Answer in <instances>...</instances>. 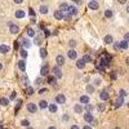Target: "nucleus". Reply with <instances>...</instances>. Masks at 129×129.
Listing matches in <instances>:
<instances>
[{
    "instance_id": "obj_1",
    "label": "nucleus",
    "mask_w": 129,
    "mask_h": 129,
    "mask_svg": "<svg viewBox=\"0 0 129 129\" xmlns=\"http://www.w3.org/2000/svg\"><path fill=\"white\" fill-rule=\"evenodd\" d=\"M53 74H54V78L56 79H61V78H62V71H61V69H59L58 66L53 67Z\"/></svg>"
},
{
    "instance_id": "obj_2",
    "label": "nucleus",
    "mask_w": 129,
    "mask_h": 129,
    "mask_svg": "<svg viewBox=\"0 0 129 129\" xmlns=\"http://www.w3.org/2000/svg\"><path fill=\"white\" fill-rule=\"evenodd\" d=\"M56 103H59V105L66 103V97H64L63 94H58V96L56 97Z\"/></svg>"
},
{
    "instance_id": "obj_3",
    "label": "nucleus",
    "mask_w": 129,
    "mask_h": 129,
    "mask_svg": "<svg viewBox=\"0 0 129 129\" xmlns=\"http://www.w3.org/2000/svg\"><path fill=\"white\" fill-rule=\"evenodd\" d=\"M40 74H41V76H48V74H49V66H48V63H45L44 66L41 67Z\"/></svg>"
},
{
    "instance_id": "obj_4",
    "label": "nucleus",
    "mask_w": 129,
    "mask_h": 129,
    "mask_svg": "<svg viewBox=\"0 0 129 129\" xmlns=\"http://www.w3.org/2000/svg\"><path fill=\"white\" fill-rule=\"evenodd\" d=\"M56 62H57V66H63V63H64V57L62 54H59V56H57L56 57Z\"/></svg>"
},
{
    "instance_id": "obj_5",
    "label": "nucleus",
    "mask_w": 129,
    "mask_h": 129,
    "mask_svg": "<svg viewBox=\"0 0 129 129\" xmlns=\"http://www.w3.org/2000/svg\"><path fill=\"white\" fill-rule=\"evenodd\" d=\"M27 111L31 112V114H35L37 111V106L35 103H29L27 105Z\"/></svg>"
},
{
    "instance_id": "obj_6",
    "label": "nucleus",
    "mask_w": 129,
    "mask_h": 129,
    "mask_svg": "<svg viewBox=\"0 0 129 129\" xmlns=\"http://www.w3.org/2000/svg\"><path fill=\"white\" fill-rule=\"evenodd\" d=\"M100 98H101L102 101H107L108 98H110V94H108L107 90H102L101 94H100Z\"/></svg>"
},
{
    "instance_id": "obj_7",
    "label": "nucleus",
    "mask_w": 129,
    "mask_h": 129,
    "mask_svg": "<svg viewBox=\"0 0 129 129\" xmlns=\"http://www.w3.org/2000/svg\"><path fill=\"white\" fill-rule=\"evenodd\" d=\"M9 30L12 34H18V31H20V27H18L17 25H13V23H9Z\"/></svg>"
},
{
    "instance_id": "obj_8",
    "label": "nucleus",
    "mask_w": 129,
    "mask_h": 129,
    "mask_svg": "<svg viewBox=\"0 0 129 129\" xmlns=\"http://www.w3.org/2000/svg\"><path fill=\"white\" fill-rule=\"evenodd\" d=\"M69 14H70V16H76V14H78V8H76V7L70 5L69 7Z\"/></svg>"
},
{
    "instance_id": "obj_9",
    "label": "nucleus",
    "mask_w": 129,
    "mask_h": 129,
    "mask_svg": "<svg viewBox=\"0 0 129 129\" xmlns=\"http://www.w3.org/2000/svg\"><path fill=\"white\" fill-rule=\"evenodd\" d=\"M84 120L86 121V123H92V121L94 120V117H93V115L90 112H86V114H84Z\"/></svg>"
},
{
    "instance_id": "obj_10",
    "label": "nucleus",
    "mask_w": 129,
    "mask_h": 129,
    "mask_svg": "<svg viewBox=\"0 0 129 129\" xmlns=\"http://www.w3.org/2000/svg\"><path fill=\"white\" fill-rule=\"evenodd\" d=\"M18 69H20L22 72H25V70H26V62H25V59H21L20 62H18Z\"/></svg>"
},
{
    "instance_id": "obj_11",
    "label": "nucleus",
    "mask_w": 129,
    "mask_h": 129,
    "mask_svg": "<svg viewBox=\"0 0 129 129\" xmlns=\"http://www.w3.org/2000/svg\"><path fill=\"white\" fill-rule=\"evenodd\" d=\"M88 7H89L90 9H93V10H97V9H98V7H100V5H98V3H97V1H89Z\"/></svg>"
},
{
    "instance_id": "obj_12",
    "label": "nucleus",
    "mask_w": 129,
    "mask_h": 129,
    "mask_svg": "<svg viewBox=\"0 0 129 129\" xmlns=\"http://www.w3.org/2000/svg\"><path fill=\"white\" fill-rule=\"evenodd\" d=\"M67 54H69V57L71 59H76V57H78V53L74 50V49H70L69 50V53H67Z\"/></svg>"
},
{
    "instance_id": "obj_13",
    "label": "nucleus",
    "mask_w": 129,
    "mask_h": 129,
    "mask_svg": "<svg viewBox=\"0 0 129 129\" xmlns=\"http://www.w3.org/2000/svg\"><path fill=\"white\" fill-rule=\"evenodd\" d=\"M69 7H70V5H67L66 3H62V4L59 5V10H61L62 13H63V12H69Z\"/></svg>"
},
{
    "instance_id": "obj_14",
    "label": "nucleus",
    "mask_w": 129,
    "mask_h": 129,
    "mask_svg": "<svg viewBox=\"0 0 129 129\" xmlns=\"http://www.w3.org/2000/svg\"><path fill=\"white\" fill-rule=\"evenodd\" d=\"M54 18H56V20H62V18H63V13L61 12L59 9L56 10V12H54Z\"/></svg>"
},
{
    "instance_id": "obj_15",
    "label": "nucleus",
    "mask_w": 129,
    "mask_h": 129,
    "mask_svg": "<svg viewBox=\"0 0 129 129\" xmlns=\"http://www.w3.org/2000/svg\"><path fill=\"white\" fill-rule=\"evenodd\" d=\"M48 108H49V111H50L52 114L57 112V105H56V103H50V105H48Z\"/></svg>"
},
{
    "instance_id": "obj_16",
    "label": "nucleus",
    "mask_w": 129,
    "mask_h": 129,
    "mask_svg": "<svg viewBox=\"0 0 129 129\" xmlns=\"http://www.w3.org/2000/svg\"><path fill=\"white\" fill-rule=\"evenodd\" d=\"M9 52V47L8 45H0V53H3V54H5V53Z\"/></svg>"
},
{
    "instance_id": "obj_17",
    "label": "nucleus",
    "mask_w": 129,
    "mask_h": 129,
    "mask_svg": "<svg viewBox=\"0 0 129 129\" xmlns=\"http://www.w3.org/2000/svg\"><path fill=\"white\" fill-rule=\"evenodd\" d=\"M76 67H78V69H80V70L85 67V63L83 62V59H78L76 61Z\"/></svg>"
},
{
    "instance_id": "obj_18",
    "label": "nucleus",
    "mask_w": 129,
    "mask_h": 129,
    "mask_svg": "<svg viewBox=\"0 0 129 129\" xmlns=\"http://www.w3.org/2000/svg\"><path fill=\"white\" fill-rule=\"evenodd\" d=\"M39 107H40L41 110L47 108V107H48V102H47V101H44V100H41V101L39 102Z\"/></svg>"
},
{
    "instance_id": "obj_19",
    "label": "nucleus",
    "mask_w": 129,
    "mask_h": 129,
    "mask_svg": "<svg viewBox=\"0 0 129 129\" xmlns=\"http://www.w3.org/2000/svg\"><path fill=\"white\" fill-rule=\"evenodd\" d=\"M80 102H81V103H84V105H88L89 103V97L88 96H81L80 97Z\"/></svg>"
},
{
    "instance_id": "obj_20",
    "label": "nucleus",
    "mask_w": 129,
    "mask_h": 129,
    "mask_svg": "<svg viewBox=\"0 0 129 129\" xmlns=\"http://www.w3.org/2000/svg\"><path fill=\"white\" fill-rule=\"evenodd\" d=\"M103 40H105V43H106V44H111L112 41H114V39H112V36H111V35H106Z\"/></svg>"
},
{
    "instance_id": "obj_21",
    "label": "nucleus",
    "mask_w": 129,
    "mask_h": 129,
    "mask_svg": "<svg viewBox=\"0 0 129 129\" xmlns=\"http://www.w3.org/2000/svg\"><path fill=\"white\" fill-rule=\"evenodd\" d=\"M48 83L50 85H53V86H56L57 84H56V78L54 76H48Z\"/></svg>"
},
{
    "instance_id": "obj_22",
    "label": "nucleus",
    "mask_w": 129,
    "mask_h": 129,
    "mask_svg": "<svg viewBox=\"0 0 129 129\" xmlns=\"http://www.w3.org/2000/svg\"><path fill=\"white\" fill-rule=\"evenodd\" d=\"M81 59H83V62H84V63H86V62H92V58H90L89 54H84Z\"/></svg>"
},
{
    "instance_id": "obj_23",
    "label": "nucleus",
    "mask_w": 129,
    "mask_h": 129,
    "mask_svg": "<svg viewBox=\"0 0 129 129\" xmlns=\"http://www.w3.org/2000/svg\"><path fill=\"white\" fill-rule=\"evenodd\" d=\"M74 110H75V112H78V114H81V112H83V106H81V105H75Z\"/></svg>"
},
{
    "instance_id": "obj_24",
    "label": "nucleus",
    "mask_w": 129,
    "mask_h": 129,
    "mask_svg": "<svg viewBox=\"0 0 129 129\" xmlns=\"http://www.w3.org/2000/svg\"><path fill=\"white\" fill-rule=\"evenodd\" d=\"M40 13L41 14H47L48 13V7L47 5H41L40 7Z\"/></svg>"
},
{
    "instance_id": "obj_25",
    "label": "nucleus",
    "mask_w": 129,
    "mask_h": 129,
    "mask_svg": "<svg viewBox=\"0 0 129 129\" xmlns=\"http://www.w3.org/2000/svg\"><path fill=\"white\" fill-rule=\"evenodd\" d=\"M16 17L17 18H23L25 17V12H23V10H17V12H16Z\"/></svg>"
},
{
    "instance_id": "obj_26",
    "label": "nucleus",
    "mask_w": 129,
    "mask_h": 129,
    "mask_svg": "<svg viewBox=\"0 0 129 129\" xmlns=\"http://www.w3.org/2000/svg\"><path fill=\"white\" fill-rule=\"evenodd\" d=\"M119 45H120V49H127L128 48V43L125 40H123V41H120L119 43Z\"/></svg>"
},
{
    "instance_id": "obj_27",
    "label": "nucleus",
    "mask_w": 129,
    "mask_h": 129,
    "mask_svg": "<svg viewBox=\"0 0 129 129\" xmlns=\"http://www.w3.org/2000/svg\"><path fill=\"white\" fill-rule=\"evenodd\" d=\"M26 93H27V96H32L34 94V88L32 86H27V88H26Z\"/></svg>"
},
{
    "instance_id": "obj_28",
    "label": "nucleus",
    "mask_w": 129,
    "mask_h": 129,
    "mask_svg": "<svg viewBox=\"0 0 129 129\" xmlns=\"http://www.w3.org/2000/svg\"><path fill=\"white\" fill-rule=\"evenodd\" d=\"M22 44H23V47H25V48H29L30 45H31V43H30V40H29V39H23V40H22Z\"/></svg>"
},
{
    "instance_id": "obj_29",
    "label": "nucleus",
    "mask_w": 129,
    "mask_h": 129,
    "mask_svg": "<svg viewBox=\"0 0 129 129\" xmlns=\"http://www.w3.org/2000/svg\"><path fill=\"white\" fill-rule=\"evenodd\" d=\"M0 105H1V106H7V105H8V100L4 98V97H1V98H0Z\"/></svg>"
},
{
    "instance_id": "obj_30",
    "label": "nucleus",
    "mask_w": 129,
    "mask_h": 129,
    "mask_svg": "<svg viewBox=\"0 0 129 129\" xmlns=\"http://www.w3.org/2000/svg\"><path fill=\"white\" fill-rule=\"evenodd\" d=\"M21 125H22V127H26V128H27L29 125H30V121H29L27 119H23V120L21 121Z\"/></svg>"
},
{
    "instance_id": "obj_31",
    "label": "nucleus",
    "mask_w": 129,
    "mask_h": 129,
    "mask_svg": "<svg viewBox=\"0 0 129 129\" xmlns=\"http://www.w3.org/2000/svg\"><path fill=\"white\" fill-rule=\"evenodd\" d=\"M123 105V98H117V101L115 102V107H120Z\"/></svg>"
},
{
    "instance_id": "obj_32",
    "label": "nucleus",
    "mask_w": 129,
    "mask_h": 129,
    "mask_svg": "<svg viewBox=\"0 0 129 129\" xmlns=\"http://www.w3.org/2000/svg\"><path fill=\"white\" fill-rule=\"evenodd\" d=\"M27 34H29V36H35V31H34L31 27L27 29Z\"/></svg>"
},
{
    "instance_id": "obj_33",
    "label": "nucleus",
    "mask_w": 129,
    "mask_h": 129,
    "mask_svg": "<svg viewBox=\"0 0 129 129\" xmlns=\"http://www.w3.org/2000/svg\"><path fill=\"white\" fill-rule=\"evenodd\" d=\"M40 57L41 58H45V57H47V50H45V49H40Z\"/></svg>"
},
{
    "instance_id": "obj_34",
    "label": "nucleus",
    "mask_w": 129,
    "mask_h": 129,
    "mask_svg": "<svg viewBox=\"0 0 129 129\" xmlns=\"http://www.w3.org/2000/svg\"><path fill=\"white\" fill-rule=\"evenodd\" d=\"M86 92H88V93H93L94 92V86L93 85H88V86H86Z\"/></svg>"
},
{
    "instance_id": "obj_35",
    "label": "nucleus",
    "mask_w": 129,
    "mask_h": 129,
    "mask_svg": "<svg viewBox=\"0 0 129 129\" xmlns=\"http://www.w3.org/2000/svg\"><path fill=\"white\" fill-rule=\"evenodd\" d=\"M105 16L107 17V18H111V17H112V12H111L110 9H107V10L105 12Z\"/></svg>"
},
{
    "instance_id": "obj_36",
    "label": "nucleus",
    "mask_w": 129,
    "mask_h": 129,
    "mask_svg": "<svg viewBox=\"0 0 129 129\" xmlns=\"http://www.w3.org/2000/svg\"><path fill=\"white\" fill-rule=\"evenodd\" d=\"M21 56H22V58H26L27 57V52H26V49H21Z\"/></svg>"
},
{
    "instance_id": "obj_37",
    "label": "nucleus",
    "mask_w": 129,
    "mask_h": 129,
    "mask_svg": "<svg viewBox=\"0 0 129 129\" xmlns=\"http://www.w3.org/2000/svg\"><path fill=\"white\" fill-rule=\"evenodd\" d=\"M85 110H86V111H88V112H90V111H92V110H93V106L92 105H85Z\"/></svg>"
},
{
    "instance_id": "obj_38",
    "label": "nucleus",
    "mask_w": 129,
    "mask_h": 129,
    "mask_svg": "<svg viewBox=\"0 0 129 129\" xmlns=\"http://www.w3.org/2000/svg\"><path fill=\"white\" fill-rule=\"evenodd\" d=\"M119 94H120V98H123V97H125V96H127V92H125L124 89H120Z\"/></svg>"
},
{
    "instance_id": "obj_39",
    "label": "nucleus",
    "mask_w": 129,
    "mask_h": 129,
    "mask_svg": "<svg viewBox=\"0 0 129 129\" xmlns=\"http://www.w3.org/2000/svg\"><path fill=\"white\" fill-rule=\"evenodd\" d=\"M62 20H64V21H70V20H71V16H70V14H64V13H63V18H62Z\"/></svg>"
},
{
    "instance_id": "obj_40",
    "label": "nucleus",
    "mask_w": 129,
    "mask_h": 129,
    "mask_svg": "<svg viewBox=\"0 0 129 129\" xmlns=\"http://www.w3.org/2000/svg\"><path fill=\"white\" fill-rule=\"evenodd\" d=\"M103 110H105V105L103 103H100V105H98V111H103Z\"/></svg>"
},
{
    "instance_id": "obj_41",
    "label": "nucleus",
    "mask_w": 129,
    "mask_h": 129,
    "mask_svg": "<svg viewBox=\"0 0 129 129\" xmlns=\"http://www.w3.org/2000/svg\"><path fill=\"white\" fill-rule=\"evenodd\" d=\"M124 40L127 41V43H129V32H127V34L124 35Z\"/></svg>"
},
{
    "instance_id": "obj_42",
    "label": "nucleus",
    "mask_w": 129,
    "mask_h": 129,
    "mask_svg": "<svg viewBox=\"0 0 129 129\" xmlns=\"http://www.w3.org/2000/svg\"><path fill=\"white\" fill-rule=\"evenodd\" d=\"M29 14H30L31 17H35V10H34V9L31 8V9H30V12H29Z\"/></svg>"
},
{
    "instance_id": "obj_43",
    "label": "nucleus",
    "mask_w": 129,
    "mask_h": 129,
    "mask_svg": "<svg viewBox=\"0 0 129 129\" xmlns=\"http://www.w3.org/2000/svg\"><path fill=\"white\" fill-rule=\"evenodd\" d=\"M69 44H70V47H75V45H76V41H75V40H70Z\"/></svg>"
},
{
    "instance_id": "obj_44",
    "label": "nucleus",
    "mask_w": 129,
    "mask_h": 129,
    "mask_svg": "<svg viewBox=\"0 0 129 129\" xmlns=\"http://www.w3.org/2000/svg\"><path fill=\"white\" fill-rule=\"evenodd\" d=\"M23 84H25L26 86H29V79H27V78H26V76L23 78Z\"/></svg>"
},
{
    "instance_id": "obj_45",
    "label": "nucleus",
    "mask_w": 129,
    "mask_h": 129,
    "mask_svg": "<svg viewBox=\"0 0 129 129\" xmlns=\"http://www.w3.org/2000/svg\"><path fill=\"white\" fill-rule=\"evenodd\" d=\"M94 85H101V79H96L94 80Z\"/></svg>"
},
{
    "instance_id": "obj_46",
    "label": "nucleus",
    "mask_w": 129,
    "mask_h": 129,
    "mask_svg": "<svg viewBox=\"0 0 129 129\" xmlns=\"http://www.w3.org/2000/svg\"><path fill=\"white\" fill-rule=\"evenodd\" d=\"M114 49H116V50H117V49H120L119 43H115V44H114Z\"/></svg>"
},
{
    "instance_id": "obj_47",
    "label": "nucleus",
    "mask_w": 129,
    "mask_h": 129,
    "mask_svg": "<svg viewBox=\"0 0 129 129\" xmlns=\"http://www.w3.org/2000/svg\"><path fill=\"white\" fill-rule=\"evenodd\" d=\"M40 83H41V79H36L35 84H36V85H40Z\"/></svg>"
},
{
    "instance_id": "obj_48",
    "label": "nucleus",
    "mask_w": 129,
    "mask_h": 129,
    "mask_svg": "<svg viewBox=\"0 0 129 129\" xmlns=\"http://www.w3.org/2000/svg\"><path fill=\"white\" fill-rule=\"evenodd\" d=\"M45 92H47V89H45V88H43V89H40V90H39V93H40V94H43V93H45Z\"/></svg>"
},
{
    "instance_id": "obj_49",
    "label": "nucleus",
    "mask_w": 129,
    "mask_h": 129,
    "mask_svg": "<svg viewBox=\"0 0 129 129\" xmlns=\"http://www.w3.org/2000/svg\"><path fill=\"white\" fill-rule=\"evenodd\" d=\"M111 78H112V79H116V72H115V71L111 72Z\"/></svg>"
},
{
    "instance_id": "obj_50",
    "label": "nucleus",
    "mask_w": 129,
    "mask_h": 129,
    "mask_svg": "<svg viewBox=\"0 0 129 129\" xmlns=\"http://www.w3.org/2000/svg\"><path fill=\"white\" fill-rule=\"evenodd\" d=\"M14 98H16V93H12V94H10V100H14Z\"/></svg>"
},
{
    "instance_id": "obj_51",
    "label": "nucleus",
    "mask_w": 129,
    "mask_h": 129,
    "mask_svg": "<svg viewBox=\"0 0 129 129\" xmlns=\"http://www.w3.org/2000/svg\"><path fill=\"white\" fill-rule=\"evenodd\" d=\"M13 1H14V3H16V4H21V3H22V1H23V0H13Z\"/></svg>"
},
{
    "instance_id": "obj_52",
    "label": "nucleus",
    "mask_w": 129,
    "mask_h": 129,
    "mask_svg": "<svg viewBox=\"0 0 129 129\" xmlns=\"http://www.w3.org/2000/svg\"><path fill=\"white\" fill-rule=\"evenodd\" d=\"M117 1H119L120 4H125V3H127V0H117Z\"/></svg>"
},
{
    "instance_id": "obj_53",
    "label": "nucleus",
    "mask_w": 129,
    "mask_h": 129,
    "mask_svg": "<svg viewBox=\"0 0 129 129\" xmlns=\"http://www.w3.org/2000/svg\"><path fill=\"white\" fill-rule=\"evenodd\" d=\"M83 129H92V128H90L89 125H84V127H83Z\"/></svg>"
},
{
    "instance_id": "obj_54",
    "label": "nucleus",
    "mask_w": 129,
    "mask_h": 129,
    "mask_svg": "<svg viewBox=\"0 0 129 129\" xmlns=\"http://www.w3.org/2000/svg\"><path fill=\"white\" fill-rule=\"evenodd\" d=\"M71 129H79V127H78V125H72V127H71Z\"/></svg>"
},
{
    "instance_id": "obj_55",
    "label": "nucleus",
    "mask_w": 129,
    "mask_h": 129,
    "mask_svg": "<svg viewBox=\"0 0 129 129\" xmlns=\"http://www.w3.org/2000/svg\"><path fill=\"white\" fill-rule=\"evenodd\" d=\"M45 35H47V36H49V35H50V32H49L48 30H45Z\"/></svg>"
},
{
    "instance_id": "obj_56",
    "label": "nucleus",
    "mask_w": 129,
    "mask_h": 129,
    "mask_svg": "<svg viewBox=\"0 0 129 129\" xmlns=\"http://www.w3.org/2000/svg\"><path fill=\"white\" fill-rule=\"evenodd\" d=\"M125 62H127V64H129V57H128L127 59H125Z\"/></svg>"
},
{
    "instance_id": "obj_57",
    "label": "nucleus",
    "mask_w": 129,
    "mask_h": 129,
    "mask_svg": "<svg viewBox=\"0 0 129 129\" xmlns=\"http://www.w3.org/2000/svg\"><path fill=\"white\" fill-rule=\"evenodd\" d=\"M72 1H75V3H80L81 0H72Z\"/></svg>"
},
{
    "instance_id": "obj_58",
    "label": "nucleus",
    "mask_w": 129,
    "mask_h": 129,
    "mask_svg": "<svg viewBox=\"0 0 129 129\" xmlns=\"http://www.w3.org/2000/svg\"><path fill=\"white\" fill-rule=\"evenodd\" d=\"M127 13H128V14H129V5H128V7H127Z\"/></svg>"
},
{
    "instance_id": "obj_59",
    "label": "nucleus",
    "mask_w": 129,
    "mask_h": 129,
    "mask_svg": "<svg viewBox=\"0 0 129 129\" xmlns=\"http://www.w3.org/2000/svg\"><path fill=\"white\" fill-rule=\"evenodd\" d=\"M48 129H57V128H56V127H49Z\"/></svg>"
},
{
    "instance_id": "obj_60",
    "label": "nucleus",
    "mask_w": 129,
    "mask_h": 129,
    "mask_svg": "<svg viewBox=\"0 0 129 129\" xmlns=\"http://www.w3.org/2000/svg\"><path fill=\"white\" fill-rule=\"evenodd\" d=\"M112 129H121V128H120V127H114Z\"/></svg>"
},
{
    "instance_id": "obj_61",
    "label": "nucleus",
    "mask_w": 129,
    "mask_h": 129,
    "mask_svg": "<svg viewBox=\"0 0 129 129\" xmlns=\"http://www.w3.org/2000/svg\"><path fill=\"white\" fill-rule=\"evenodd\" d=\"M1 69H3V64H1V63H0V70H1Z\"/></svg>"
},
{
    "instance_id": "obj_62",
    "label": "nucleus",
    "mask_w": 129,
    "mask_h": 129,
    "mask_svg": "<svg viewBox=\"0 0 129 129\" xmlns=\"http://www.w3.org/2000/svg\"><path fill=\"white\" fill-rule=\"evenodd\" d=\"M26 129H32V128H30V127H27V128H26Z\"/></svg>"
},
{
    "instance_id": "obj_63",
    "label": "nucleus",
    "mask_w": 129,
    "mask_h": 129,
    "mask_svg": "<svg viewBox=\"0 0 129 129\" xmlns=\"http://www.w3.org/2000/svg\"><path fill=\"white\" fill-rule=\"evenodd\" d=\"M90 1H96V0H90Z\"/></svg>"
},
{
    "instance_id": "obj_64",
    "label": "nucleus",
    "mask_w": 129,
    "mask_h": 129,
    "mask_svg": "<svg viewBox=\"0 0 129 129\" xmlns=\"http://www.w3.org/2000/svg\"><path fill=\"white\" fill-rule=\"evenodd\" d=\"M0 129H3V128H1V125H0Z\"/></svg>"
}]
</instances>
